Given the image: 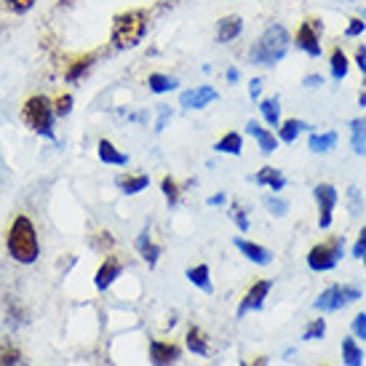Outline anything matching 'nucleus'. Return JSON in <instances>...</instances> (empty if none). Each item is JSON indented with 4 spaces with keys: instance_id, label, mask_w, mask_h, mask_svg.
<instances>
[{
    "instance_id": "393cba45",
    "label": "nucleus",
    "mask_w": 366,
    "mask_h": 366,
    "mask_svg": "<svg viewBox=\"0 0 366 366\" xmlns=\"http://www.w3.org/2000/svg\"><path fill=\"white\" fill-rule=\"evenodd\" d=\"M214 150L224 155H241V150H244V137L235 132H227L219 142L214 144Z\"/></svg>"
},
{
    "instance_id": "603ef678",
    "label": "nucleus",
    "mask_w": 366,
    "mask_h": 366,
    "mask_svg": "<svg viewBox=\"0 0 366 366\" xmlns=\"http://www.w3.org/2000/svg\"><path fill=\"white\" fill-rule=\"evenodd\" d=\"M72 3H78V0H59V6H72Z\"/></svg>"
},
{
    "instance_id": "a878e982",
    "label": "nucleus",
    "mask_w": 366,
    "mask_h": 366,
    "mask_svg": "<svg viewBox=\"0 0 366 366\" xmlns=\"http://www.w3.org/2000/svg\"><path fill=\"white\" fill-rule=\"evenodd\" d=\"M350 144H353L356 155H366V115L350 121Z\"/></svg>"
},
{
    "instance_id": "de8ad7c7",
    "label": "nucleus",
    "mask_w": 366,
    "mask_h": 366,
    "mask_svg": "<svg viewBox=\"0 0 366 366\" xmlns=\"http://www.w3.org/2000/svg\"><path fill=\"white\" fill-rule=\"evenodd\" d=\"M347 193H350V212L356 214L358 212V190H356V187H350Z\"/></svg>"
},
{
    "instance_id": "f8f14e48",
    "label": "nucleus",
    "mask_w": 366,
    "mask_h": 366,
    "mask_svg": "<svg viewBox=\"0 0 366 366\" xmlns=\"http://www.w3.org/2000/svg\"><path fill=\"white\" fill-rule=\"evenodd\" d=\"M182 347L169 340H150V364L153 366H172L179 361Z\"/></svg>"
},
{
    "instance_id": "5701e85b",
    "label": "nucleus",
    "mask_w": 366,
    "mask_h": 366,
    "mask_svg": "<svg viewBox=\"0 0 366 366\" xmlns=\"http://www.w3.org/2000/svg\"><path fill=\"white\" fill-rule=\"evenodd\" d=\"M187 281L193 286H198L201 292H206V295H212L214 286H212V275H209V264H195V267H187Z\"/></svg>"
},
{
    "instance_id": "a19ab883",
    "label": "nucleus",
    "mask_w": 366,
    "mask_h": 366,
    "mask_svg": "<svg viewBox=\"0 0 366 366\" xmlns=\"http://www.w3.org/2000/svg\"><path fill=\"white\" fill-rule=\"evenodd\" d=\"M364 30H366V21L358 19V16H353V19H350V24H347L345 35H347V38H358V35H364Z\"/></svg>"
},
{
    "instance_id": "ddd939ff",
    "label": "nucleus",
    "mask_w": 366,
    "mask_h": 366,
    "mask_svg": "<svg viewBox=\"0 0 366 366\" xmlns=\"http://www.w3.org/2000/svg\"><path fill=\"white\" fill-rule=\"evenodd\" d=\"M217 99V92L212 86H198V89H190V92H182L179 97V107L184 110H204L206 104Z\"/></svg>"
},
{
    "instance_id": "3c124183",
    "label": "nucleus",
    "mask_w": 366,
    "mask_h": 366,
    "mask_svg": "<svg viewBox=\"0 0 366 366\" xmlns=\"http://www.w3.org/2000/svg\"><path fill=\"white\" fill-rule=\"evenodd\" d=\"M224 78H227V81H230V83L238 81V70H235V67H230V70L224 72Z\"/></svg>"
},
{
    "instance_id": "473e14b6",
    "label": "nucleus",
    "mask_w": 366,
    "mask_h": 366,
    "mask_svg": "<svg viewBox=\"0 0 366 366\" xmlns=\"http://www.w3.org/2000/svg\"><path fill=\"white\" fill-rule=\"evenodd\" d=\"M51 104H54L56 118H67V115L72 112V107H75V97H72L70 92H61L59 97H54Z\"/></svg>"
},
{
    "instance_id": "7c9ffc66",
    "label": "nucleus",
    "mask_w": 366,
    "mask_h": 366,
    "mask_svg": "<svg viewBox=\"0 0 366 366\" xmlns=\"http://www.w3.org/2000/svg\"><path fill=\"white\" fill-rule=\"evenodd\" d=\"M161 193H163V198H166L169 209L179 206V198H182V187H179V182H177L174 177H163V179H161Z\"/></svg>"
},
{
    "instance_id": "a211bd4d",
    "label": "nucleus",
    "mask_w": 366,
    "mask_h": 366,
    "mask_svg": "<svg viewBox=\"0 0 366 366\" xmlns=\"http://www.w3.org/2000/svg\"><path fill=\"white\" fill-rule=\"evenodd\" d=\"M21 347L11 337H0V366H27Z\"/></svg>"
},
{
    "instance_id": "1a4fd4ad",
    "label": "nucleus",
    "mask_w": 366,
    "mask_h": 366,
    "mask_svg": "<svg viewBox=\"0 0 366 366\" xmlns=\"http://www.w3.org/2000/svg\"><path fill=\"white\" fill-rule=\"evenodd\" d=\"M123 273V259L118 254H104L102 264L97 267V275H94V286L99 292H107Z\"/></svg>"
},
{
    "instance_id": "39448f33",
    "label": "nucleus",
    "mask_w": 366,
    "mask_h": 366,
    "mask_svg": "<svg viewBox=\"0 0 366 366\" xmlns=\"http://www.w3.org/2000/svg\"><path fill=\"white\" fill-rule=\"evenodd\" d=\"M345 254V238L342 235H335L324 244H315L310 252H307V267L313 273H329L332 267H337L340 257Z\"/></svg>"
},
{
    "instance_id": "4be33fe9",
    "label": "nucleus",
    "mask_w": 366,
    "mask_h": 366,
    "mask_svg": "<svg viewBox=\"0 0 366 366\" xmlns=\"http://www.w3.org/2000/svg\"><path fill=\"white\" fill-rule=\"evenodd\" d=\"M97 155H99V161L107 163V166H126V163H129V155L121 153L110 139H99V142H97Z\"/></svg>"
},
{
    "instance_id": "dca6fc26",
    "label": "nucleus",
    "mask_w": 366,
    "mask_h": 366,
    "mask_svg": "<svg viewBox=\"0 0 366 366\" xmlns=\"http://www.w3.org/2000/svg\"><path fill=\"white\" fill-rule=\"evenodd\" d=\"M147 184H150V177L147 174H118L115 177V187L126 195H137L147 190Z\"/></svg>"
},
{
    "instance_id": "f257e3e1",
    "label": "nucleus",
    "mask_w": 366,
    "mask_h": 366,
    "mask_svg": "<svg viewBox=\"0 0 366 366\" xmlns=\"http://www.w3.org/2000/svg\"><path fill=\"white\" fill-rule=\"evenodd\" d=\"M6 252L19 264H32L41 257V238H38L30 214H14L11 224L6 227Z\"/></svg>"
},
{
    "instance_id": "aec40b11",
    "label": "nucleus",
    "mask_w": 366,
    "mask_h": 366,
    "mask_svg": "<svg viewBox=\"0 0 366 366\" xmlns=\"http://www.w3.org/2000/svg\"><path fill=\"white\" fill-rule=\"evenodd\" d=\"M254 182L259 184V187H270L273 193H281L286 187V177L278 172V169H273V166H262V169L254 174Z\"/></svg>"
},
{
    "instance_id": "79ce46f5",
    "label": "nucleus",
    "mask_w": 366,
    "mask_h": 366,
    "mask_svg": "<svg viewBox=\"0 0 366 366\" xmlns=\"http://www.w3.org/2000/svg\"><path fill=\"white\" fill-rule=\"evenodd\" d=\"M364 254H366V227L358 233V241H356V246H353V257L364 259Z\"/></svg>"
},
{
    "instance_id": "4468645a",
    "label": "nucleus",
    "mask_w": 366,
    "mask_h": 366,
    "mask_svg": "<svg viewBox=\"0 0 366 366\" xmlns=\"http://www.w3.org/2000/svg\"><path fill=\"white\" fill-rule=\"evenodd\" d=\"M235 249L241 252V254L249 259V262H254V264H270L273 262V254H270V249H264V246L254 244V241H246V238H235L233 241Z\"/></svg>"
},
{
    "instance_id": "e433bc0d",
    "label": "nucleus",
    "mask_w": 366,
    "mask_h": 366,
    "mask_svg": "<svg viewBox=\"0 0 366 366\" xmlns=\"http://www.w3.org/2000/svg\"><path fill=\"white\" fill-rule=\"evenodd\" d=\"M264 209L273 214V217H284L289 212V201L286 198H278V195H267L264 198Z\"/></svg>"
},
{
    "instance_id": "0eeeda50",
    "label": "nucleus",
    "mask_w": 366,
    "mask_h": 366,
    "mask_svg": "<svg viewBox=\"0 0 366 366\" xmlns=\"http://www.w3.org/2000/svg\"><path fill=\"white\" fill-rule=\"evenodd\" d=\"M313 198L318 204V227L321 230H329L332 227V219H335V206L340 201V193H337L335 184H315L313 187Z\"/></svg>"
},
{
    "instance_id": "58836bf2",
    "label": "nucleus",
    "mask_w": 366,
    "mask_h": 366,
    "mask_svg": "<svg viewBox=\"0 0 366 366\" xmlns=\"http://www.w3.org/2000/svg\"><path fill=\"white\" fill-rule=\"evenodd\" d=\"M6 315H9L11 324H24V307L16 305V300H9V302H6Z\"/></svg>"
},
{
    "instance_id": "c756f323",
    "label": "nucleus",
    "mask_w": 366,
    "mask_h": 366,
    "mask_svg": "<svg viewBox=\"0 0 366 366\" xmlns=\"http://www.w3.org/2000/svg\"><path fill=\"white\" fill-rule=\"evenodd\" d=\"M335 144H337V134L335 132L310 134V139H307V147H310L313 153H329Z\"/></svg>"
},
{
    "instance_id": "09e8293b",
    "label": "nucleus",
    "mask_w": 366,
    "mask_h": 366,
    "mask_svg": "<svg viewBox=\"0 0 366 366\" xmlns=\"http://www.w3.org/2000/svg\"><path fill=\"white\" fill-rule=\"evenodd\" d=\"M224 201H227V198H224V193H217V195H212L206 204H209V206H222Z\"/></svg>"
},
{
    "instance_id": "6ab92c4d",
    "label": "nucleus",
    "mask_w": 366,
    "mask_h": 366,
    "mask_svg": "<svg viewBox=\"0 0 366 366\" xmlns=\"http://www.w3.org/2000/svg\"><path fill=\"white\" fill-rule=\"evenodd\" d=\"M137 252L142 254V259L150 264V267H155L158 259H161V246L150 238V230H147V227H144L142 233H139V238H137Z\"/></svg>"
},
{
    "instance_id": "9b49d317",
    "label": "nucleus",
    "mask_w": 366,
    "mask_h": 366,
    "mask_svg": "<svg viewBox=\"0 0 366 366\" xmlns=\"http://www.w3.org/2000/svg\"><path fill=\"white\" fill-rule=\"evenodd\" d=\"M97 59H99V51H86V54H81V56L70 59V64L64 67V83H70V86L81 83L83 78L94 70Z\"/></svg>"
},
{
    "instance_id": "8fccbe9b",
    "label": "nucleus",
    "mask_w": 366,
    "mask_h": 366,
    "mask_svg": "<svg viewBox=\"0 0 366 366\" xmlns=\"http://www.w3.org/2000/svg\"><path fill=\"white\" fill-rule=\"evenodd\" d=\"M249 366H267V356H257L254 361H249Z\"/></svg>"
},
{
    "instance_id": "6e6552de",
    "label": "nucleus",
    "mask_w": 366,
    "mask_h": 366,
    "mask_svg": "<svg viewBox=\"0 0 366 366\" xmlns=\"http://www.w3.org/2000/svg\"><path fill=\"white\" fill-rule=\"evenodd\" d=\"M321 32H324L321 19H305L295 35V46L300 51H305L307 56H313V59L321 56Z\"/></svg>"
},
{
    "instance_id": "49530a36",
    "label": "nucleus",
    "mask_w": 366,
    "mask_h": 366,
    "mask_svg": "<svg viewBox=\"0 0 366 366\" xmlns=\"http://www.w3.org/2000/svg\"><path fill=\"white\" fill-rule=\"evenodd\" d=\"M169 115H172V110H169V107H163L161 118H158V123H155V132H163V126H166V121H169Z\"/></svg>"
},
{
    "instance_id": "c9c22d12",
    "label": "nucleus",
    "mask_w": 366,
    "mask_h": 366,
    "mask_svg": "<svg viewBox=\"0 0 366 366\" xmlns=\"http://www.w3.org/2000/svg\"><path fill=\"white\" fill-rule=\"evenodd\" d=\"M35 3L38 0H3V6L14 14V16H24V14H30L35 9Z\"/></svg>"
},
{
    "instance_id": "c03bdc74",
    "label": "nucleus",
    "mask_w": 366,
    "mask_h": 366,
    "mask_svg": "<svg viewBox=\"0 0 366 366\" xmlns=\"http://www.w3.org/2000/svg\"><path fill=\"white\" fill-rule=\"evenodd\" d=\"M302 86H307V89H318V86H324V78H321V75H307L305 81H302Z\"/></svg>"
},
{
    "instance_id": "cd10ccee",
    "label": "nucleus",
    "mask_w": 366,
    "mask_h": 366,
    "mask_svg": "<svg viewBox=\"0 0 366 366\" xmlns=\"http://www.w3.org/2000/svg\"><path fill=\"white\" fill-rule=\"evenodd\" d=\"M147 86H150V92L153 94H169L179 86V81H177V78H169V75H163V72H150Z\"/></svg>"
},
{
    "instance_id": "2f4dec72",
    "label": "nucleus",
    "mask_w": 366,
    "mask_h": 366,
    "mask_svg": "<svg viewBox=\"0 0 366 366\" xmlns=\"http://www.w3.org/2000/svg\"><path fill=\"white\" fill-rule=\"evenodd\" d=\"M329 61H332V64H329V67H332V78H335V81H342L347 75V70H350V61H347L345 51H342V49H335L332 56H329Z\"/></svg>"
},
{
    "instance_id": "b1692460",
    "label": "nucleus",
    "mask_w": 366,
    "mask_h": 366,
    "mask_svg": "<svg viewBox=\"0 0 366 366\" xmlns=\"http://www.w3.org/2000/svg\"><path fill=\"white\" fill-rule=\"evenodd\" d=\"M342 364L364 366V350H361L356 337H345V340H342Z\"/></svg>"
},
{
    "instance_id": "f704fd0d",
    "label": "nucleus",
    "mask_w": 366,
    "mask_h": 366,
    "mask_svg": "<svg viewBox=\"0 0 366 366\" xmlns=\"http://www.w3.org/2000/svg\"><path fill=\"white\" fill-rule=\"evenodd\" d=\"M326 335V321L324 318H315L310 324L305 326V332H302V342H310V340H321Z\"/></svg>"
},
{
    "instance_id": "4c0bfd02",
    "label": "nucleus",
    "mask_w": 366,
    "mask_h": 366,
    "mask_svg": "<svg viewBox=\"0 0 366 366\" xmlns=\"http://www.w3.org/2000/svg\"><path fill=\"white\" fill-rule=\"evenodd\" d=\"M230 217H233V222L238 224V230H241V233L249 230V217H246V209L241 204L230 206Z\"/></svg>"
},
{
    "instance_id": "423d86ee",
    "label": "nucleus",
    "mask_w": 366,
    "mask_h": 366,
    "mask_svg": "<svg viewBox=\"0 0 366 366\" xmlns=\"http://www.w3.org/2000/svg\"><path fill=\"white\" fill-rule=\"evenodd\" d=\"M356 300H361V292H358L356 286H329V289H324L321 295H318V300L313 302L315 310H321V313H335V310H340V307L350 305V302H356Z\"/></svg>"
},
{
    "instance_id": "f3484780",
    "label": "nucleus",
    "mask_w": 366,
    "mask_h": 366,
    "mask_svg": "<svg viewBox=\"0 0 366 366\" xmlns=\"http://www.w3.org/2000/svg\"><path fill=\"white\" fill-rule=\"evenodd\" d=\"M184 345H187V350H190L193 356L206 358L209 353H212V347H209V337H206V332L201 329V326H190V329H187V335H184Z\"/></svg>"
},
{
    "instance_id": "20e7f679",
    "label": "nucleus",
    "mask_w": 366,
    "mask_h": 366,
    "mask_svg": "<svg viewBox=\"0 0 366 366\" xmlns=\"http://www.w3.org/2000/svg\"><path fill=\"white\" fill-rule=\"evenodd\" d=\"M289 46H292V35L286 30L284 24H270L267 30L259 35V41L252 46V51H249V59L254 61V64H275V61H281L289 54Z\"/></svg>"
},
{
    "instance_id": "9d476101",
    "label": "nucleus",
    "mask_w": 366,
    "mask_h": 366,
    "mask_svg": "<svg viewBox=\"0 0 366 366\" xmlns=\"http://www.w3.org/2000/svg\"><path fill=\"white\" fill-rule=\"evenodd\" d=\"M270 289H273V284L270 281H254V284L249 286V292L244 295V300H241V305H238V318H244L246 313H252V310H262L264 300H267V295H270Z\"/></svg>"
},
{
    "instance_id": "864d4df0",
    "label": "nucleus",
    "mask_w": 366,
    "mask_h": 366,
    "mask_svg": "<svg viewBox=\"0 0 366 366\" xmlns=\"http://www.w3.org/2000/svg\"><path fill=\"white\" fill-rule=\"evenodd\" d=\"M241 366H249V361H241Z\"/></svg>"
},
{
    "instance_id": "412c9836",
    "label": "nucleus",
    "mask_w": 366,
    "mask_h": 366,
    "mask_svg": "<svg viewBox=\"0 0 366 366\" xmlns=\"http://www.w3.org/2000/svg\"><path fill=\"white\" fill-rule=\"evenodd\" d=\"M246 134H252V137H254L262 153H275V147H278V137H275V134H270L267 129H262L257 121L246 123Z\"/></svg>"
},
{
    "instance_id": "5fc2aeb1",
    "label": "nucleus",
    "mask_w": 366,
    "mask_h": 366,
    "mask_svg": "<svg viewBox=\"0 0 366 366\" xmlns=\"http://www.w3.org/2000/svg\"><path fill=\"white\" fill-rule=\"evenodd\" d=\"M364 264H366V254H364Z\"/></svg>"
},
{
    "instance_id": "2eb2a0df",
    "label": "nucleus",
    "mask_w": 366,
    "mask_h": 366,
    "mask_svg": "<svg viewBox=\"0 0 366 366\" xmlns=\"http://www.w3.org/2000/svg\"><path fill=\"white\" fill-rule=\"evenodd\" d=\"M244 32V19L238 14H230V16H222L217 21V43H230L235 41L238 35Z\"/></svg>"
},
{
    "instance_id": "c85d7f7f",
    "label": "nucleus",
    "mask_w": 366,
    "mask_h": 366,
    "mask_svg": "<svg viewBox=\"0 0 366 366\" xmlns=\"http://www.w3.org/2000/svg\"><path fill=\"white\" fill-rule=\"evenodd\" d=\"M259 112H262V118L267 126H278L281 123V102H278V97H267L259 102Z\"/></svg>"
},
{
    "instance_id": "f03ea898",
    "label": "nucleus",
    "mask_w": 366,
    "mask_h": 366,
    "mask_svg": "<svg viewBox=\"0 0 366 366\" xmlns=\"http://www.w3.org/2000/svg\"><path fill=\"white\" fill-rule=\"evenodd\" d=\"M150 27V11L147 9H129L112 16L110 27V46L115 51H132L144 41Z\"/></svg>"
},
{
    "instance_id": "bb28decb",
    "label": "nucleus",
    "mask_w": 366,
    "mask_h": 366,
    "mask_svg": "<svg viewBox=\"0 0 366 366\" xmlns=\"http://www.w3.org/2000/svg\"><path fill=\"white\" fill-rule=\"evenodd\" d=\"M302 129H307V123L297 121V118H286V121L278 123V139H281V142H286V144H292L297 137H300V132H302Z\"/></svg>"
},
{
    "instance_id": "72a5a7b5",
    "label": "nucleus",
    "mask_w": 366,
    "mask_h": 366,
    "mask_svg": "<svg viewBox=\"0 0 366 366\" xmlns=\"http://www.w3.org/2000/svg\"><path fill=\"white\" fill-rule=\"evenodd\" d=\"M92 246L99 252V254H110V249L115 246V238H112L110 230H99V233H94Z\"/></svg>"
},
{
    "instance_id": "ea45409f",
    "label": "nucleus",
    "mask_w": 366,
    "mask_h": 366,
    "mask_svg": "<svg viewBox=\"0 0 366 366\" xmlns=\"http://www.w3.org/2000/svg\"><path fill=\"white\" fill-rule=\"evenodd\" d=\"M350 329H353V337H356V340L366 342V313H358L356 318H353Z\"/></svg>"
},
{
    "instance_id": "7ed1b4c3",
    "label": "nucleus",
    "mask_w": 366,
    "mask_h": 366,
    "mask_svg": "<svg viewBox=\"0 0 366 366\" xmlns=\"http://www.w3.org/2000/svg\"><path fill=\"white\" fill-rule=\"evenodd\" d=\"M21 123L30 129L32 134H38L43 139H56V132H54V123H56V112H54V104L46 94H32L21 102Z\"/></svg>"
},
{
    "instance_id": "a18cd8bd",
    "label": "nucleus",
    "mask_w": 366,
    "mask_h": 366,
    "mask_svg": "<svg viewBox=\"0 0 366 366\" xmlns=\"http://www.w3.org/2000/svg\"><path fill=\"white\" fill-rule=\"evenodd\" d=\"M259 94H262V81H259V78H254V81L249 83V97H252V99H257Z\"/></svg>"
},
{
    "instance_id": "37998d69",
    "label": "nucleus",
    "mask_w": 366,
    "mask_h": 366,
    "mask_svg": "<svg viewBox=\"0 0 366 366\" xmlns=\"http://www.w3.org/2000/svg\"><path fill=\"white\" fill-rule=\"evenodd\" d=\"M356 64H358V70L364 72V78H366V46H358V51H356Z\"/></svg>"
}]
</instances>
